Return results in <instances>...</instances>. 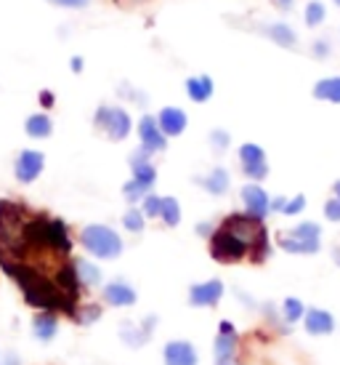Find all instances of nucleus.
Returning a JSON list of instances; mask_svg holds the SVG:
<instances>
[{"label": "nucleus", "instance_id": "28", "mask_svg": "<svg viewBox=\"0 0 340 365\" xmlns=\"http://www.w3.org/2000/svg\"><path fill=\"white\" fill-rule=\"evenodd\" d=\"M149 192H152L149 187H144V184L136 182V179L125 182V187H122V195H125V200H128V203H139V200H144Z\"/></svg>", "mask_w": 340, "mask_h": 365}, {"label": "nucleus", "instance_id": "11", "mask_svg": "<svg viewBox=\"0 0 340 365\" xmlns=\"http://www.w3.org/2000/svg\"><path fill=\"white\" fill-rule=\"evenodd\" d=\"M162 360L165 365H197L200 363V355H197V349L191 341H168L165 349H162Z\"/></svg>", "mask_w": 340, "mask_h": 365}, {"label": "nucleus", "instance_id": "3", "mask_svg": "<svg viewBox=\"0 0 340 365\" xmlns=\"http://www.w3.org/2000/svg\"><path fill=\"white\" fill-rule=\"evenodd\" d=\"M93 123H96V128L104 131L110 136L112 142H122V139H128L130 128H133V120H130L128 110H122V107H110V104H101L96 115H93Z\"/></svg>", "mask_w": 340, "mask_h": 365}, {"label": "nucleus", "instance_id": "37", "mask_svg": "<svg viewBox=\"0 0 340 365\" xmlns=\"http://www.w3.org/2000/svg\"><path fill=\"white\" fill-rule=\"evenodd\" d=\"M285 205H287V197H274L271 200V211H285Z\"/></svg>", "mask_w": 340, "mask_h": 365}, {"label": "nucleus", "instance_id": "2", "mask_svg": "<svg viewBox=\"0 0 340 365\" xmlns=\"http://www.w3.org/2000/svg\"><path fill=\"white\" fill-rule=\"evenodd\" d=\"M80 243L96 259H117L122 254V237L107 224H88L80 232Z\"/></svg>", "mask_w": 340, "mask_h": 365}, {"label": "nucleus", "instance_id": "19", "mask_svg": "<svg viewBox=\"0 0 340 365\" xmlns=\"http://www.w3.org/2000/svg\"><path fill=\"white\" fill-rule=\"evenodd\" d=\"M213 91H216V83H213L211 75H194L186 81V96L191 102L205 104L213 96Z\"/></svg>", "mask_w": 340, "mask_h": 365}, {"label": "nucleus", "instance_id": "38", "mask_svg": "<svg viewBox=\"0 0 340 365\" xmlns=\"http://www.w3.org/2000/svg\"><path fill=\"white\" fill-rule=\"evenodd\" d=\"M271 3H274L280 11H290L292 6H295V0H271Z\"/></svg>", "mask_w": 340, "mask_h": 365}, {"label": "nucleus", "instance_id": "36", "mask_svg": "<svg viewBox=\"0 0 340 365\" xmlns=\"http://www.w3.org/2000/svg\"><path fill=\"white\" fill-rule=\"evenodd\" d=\"M41 104L48 110V107H53V104H56V96H53L51 91H41Z\"/></svg>", "mask_w": 340, "mask_h": 365}, {"label": "nucleus", "instance_id": "29", "mask_svg": "<svg viewBox=\"0 0 340 365\" xmlns=\"http://www.w3.org/2000/svg\"><path fill=\"white\" fill-rule=\"evenodd\" d=\"M141 211L147 219H160V211H162V197L160 195L149 192L144 200H141Z\"/></svg>", "mask_w": 340, "mask_h": 365}, {"label": "nucleus", "instance_id": "1", "mask_svg": "<svg viewBox=\"0 0 340 365\" xmlns=\"http://www.w3.org/2000/svg\"><path fill=\"white\" fill-rule=\"evenodd\" d=\"M221 227H226L237 240L248 245V251H250V259L253 262H263L266 256H269V235L263 230V222L258 219H253L248 213H231L223 219Z\"/></svg>", "mask_w": 340, "mask_h": 365}, {"label": "nucleus", "instance_id": "14", "mask_svg": "<svg viewBox=\"0 0 340 365\" xmlns=\"http://www.w3.org/2000/svg\"><path fill=\"white\" fill-rule=\"evenodd\" d=\"M130 168H133V179L136 182H141L144 187H154V182H157V168L152 165L149 160V153L147 150H136V153L130 155Z\"/></svg>", "mask_w": 340, "mask_h": 365}, {"label": "nucleus", "instance_id": "5", "mask_svg": "<svg viewBox=\"0 0 340 365\" xmlns=\"http://www.w3.org/2000/svg\"><path fill=\"white\" fill-rule=\"evenodd\" d=\"M237 155H240L242 173H245L250 182H260V179L269 176V163H266V153H263L260 144H253V142L242 144Z\"/></svg>", "mask_w": 340, "mask_h": 365}, {"label": "nucleus", "instance_id": "10", "mask_svg": "<svg viewBox=\"0 0 340 365\" xmlns=\"http://www.w3.org/2000/svg\"><path fill=\"white\" fill-rule=\"evenodd\" d=\"M277 245H280L282 251H287V254L311 256V254H319L322 240H317V237H303V235H295L290 230V232H282L277 237Z\"/></svg>", "mask_w": 340, "mask_h": 365}, {"label": "nucleus", "instance_id": "31", "mask_svg": "<svg viewBox=\"0 0 340 365\" xmlns=\"http://www.w3.org/2000/svg\"><path fill=\"white\" fill-rule=\"evenodd\" d=\"M229 142H231V136L223 128H216V131H211V144H213V150L216 153H223L226 147H229Z\"/></svg>", "mask_w": 340, "mask_h": 365}, {"label": "nucleus", "instance_id": "33", "mask_svg": "<svg viewBox=\"0 0 340 365\" xmlns=\"http://www.w3.org/2000/svg\"><path fill=\"white\" fill-rule=\"evenodd\" d=\"M324 219L327 222H340V197H330L324 203Z\"/></svg>", "mask_w": 340, "mask_h": 365}, {"label": "nucleus", "instance_id": "32", "mask_svg": "<svg viewBox=\"0 0 340 365\" xmlns=\"http://www.w3.org/2000/svg\"><path fill=\"white\" fill-rule=\"evenodd\" d=\"M306 208V195H295V197H290L287 200V205H285V216H295V213H300Z\"/></svg>", "mask_w": 340, "mask_h": 365}, {"label": "nucleus", "instance_id": "16", "mask_svg": "<svg viewBox=\"0 0 340 365\" xmlns=\"http://www.w3.org/2000/svg\"><path fill=\"white\" fill-rule=\"evenodd\" d=\"M303 325L311 336H330L335 331V317L327 309H306L303 314Z\"/></svg>", "mask_w": 340, "mask_h": 365}, {"label": "nucleus", "instance_id": "7", "mask_svg": "<svg viewBox=\"0 0 340 365\" xmlns=\"http://www.w3.org/2000/svg\"><path fill=\"white\" fill-rule=\"evenodd\" d=\"M139 139H141V150H147L149 155L162 153L165 144H168V136L162 133L160 123L154 115H144L139 120Z\"/></svg>", "mask_w": 340, "mask_h": 365}, {"label": "nucleus", "instance_id": "8", "mask_svg": "<svg viewBox=\"0 0 340 365\" xmlns=\"http://www.w3.org/2000/svg\"><path fill=\"white\" fill-rule=\"evenodd\" d=\"M46 168V158L38 150H21L16 163H14V173L21 184H32Z\"/></svg>", "mask_w": 340, "mask_h": 365}, {"label": "nucleus", "instance_id": "43", "mask_svg": "<svg viewBox=\"0 0 340 365\" xmlns=\"http://www.w3.org/2000/svg\"><path fill=\"white\" fill-rule=\"evenodd\" d=\"M6 365H19V360H16V357H14V355H9V360H6Z\"/></svg>", "mask_w": 340, "mask_h": 365}, {"label": "nucleus", "instance_id": "15", "mask_svg": "<svg viewBox=\"0 0 340 365\" xmlns=\"http://www.w3.org/2000/svg\"><path fill=\"white\" fill-rule=\"evenodd\" d=\"M136 299H139V294L125 280H112L104 285V302L110 307H133Z\"/></svg>", "mask_w": 340, "mask_h": 365}, {"label": "nucleus", "instance_id": "41", "mask_svg": "<svg viewBox=\"0 0 340 365\" xmlns=\"http://www.w3.org/2000/svg\"><path fill=\"white\" fill-rule=\"evenodd\" d=\"M332 197H340V179L332 184Z\"/></svg>", "mask_w": 340, "mask_h": 365}, {"label": "nucleus", "instance_id": "26", "mask_svg": "<svg viewBox=\"0 0 340 365\" xmlns=\"http://www.w3.org/2000/svg\"><path fill=\"white\" fill-rule=\"evenodd\" d=\"M122 227L128 230V232H144V227H147V216H144V211L141 208H128L125 211V216H122Z\"/></svg>", "mask_w": 340, "mask_h": 365}, {"label": "nucleus", "instance_id": "40", "mask_svg": "<svg viewBox=\"0 0 340 365\" xmlns=\"http://www.w3.org/2000/svg\"><path fill=\"white\" fill-rule=\"evenodd\" d=\"M197 232L205 235V237H211V235H213V227H211V224H200V227H197Z\"/></svg>", "mask_w": 340, "mask_h": 365}, {"label": "nucleus", "instance_id": "4", "mask_svg": "<svg viewBox=\"0 0 340 365\" xmlns=\"http://www.w3.org/2000/svg\"><path fill=\"white\" fill-rule=\"evenodd\" d=\"M208 240H211V256L221 264H234V262H242L245 256H250L248 245L242 243V240H237L226 227L213 230V235Z\"/></svg>", "mask_w": 340, "mask_h": 365}, {"label": "nucleus", "instance_id": "6", "mask_svg": "<svg viewBox=\"0 0 340 365\" xmlns=\"http://www.w3.org/2000/svg\"><path fill=\"white\" fill-rule=\"evenodd\" d=\"M242 205H245V213L248 216H253V219H258V222H263L266 216H269L271 211V197L266 195V190L260 187L258 182H250L242 187Z\"/></svg>", "mask_w": 340, "mask_h": 365}, {"label": "nucleus", "instance_id": "17", "mask_svg": "<svg viewBox=\"0 0 340 365\" xmlns=\"http://www.w3.org/2000/svg\"><path fill=\"white\" fill-rule=\"evenodd\" d=\"M271 43H277L282 48H295L298 46V35L287 21H271V24H260L258 27Z\"/></svg>", "mask_w": 340, "mask_h": 365}, {"label": "nucleus", "instance_id": "12", "mask_svg": "<svg viewBox=\"0 0 340 365\" xmlns=\"http://www.w3.org/2000/svg\"><path fill=\"white\" fill-rule=\"evenodd\" d=\"M157 123H160V128L165 136H181V133L186 131V125H189V118H186V112L181 110V107H162L160 115H157Z\"/></svg>", "mask_w": 340, "mask_h": 365}, {"label": "nucleus", "instance_id": "30", "mask_svg": "<svg viewBox=\"0 0 340 365\" xmlns=\"http://www.w3.org/2000/svg\"><path fill=\"white\" fill-rule=\"evenodd\" d=\"M99 317H101V307H96V304L78 307V312H75V320L80 325H90L93 320H99Z\"/></svg>", "mask_w": 340, "mask_h": 365}, {"label": "nucleus", "instance_id": "39", "mask_svg": "<svg viewBox=\"0 0 340 365\" xmlns=\"http://www.w3.org/2000/svg\"><path fill=\"white\" fill-rule=\"evenodd\" d=\"M70 70H72V72H83V56H72Z\"/></svg>", "mask_w": 340, "mask_h": 365}, {"label": "nucleus", "instance_id": "25", "mask_svg": "<svg viewBox=\"0 0 340 365\" xmlns=\"http://www.w3.org/2000/svg\"><path fill=\"white\" fill-rule=\"evenodd\" d=\"M160 219L165 227H179L181 224V205L176 197H162V211Z\"/></svg>", "mask_w": 340, "mask_h": 365}, {"label": "nucleus", "instance_id": "18", "mask_svg": "<svg viewBox=\"0 0 340 365\" xmlns=\"http://www.w3.org/2000/svg\"><path fill=\"white\" fill-rule=\"evenodd\" d=\"M197 184H200L205 192H211V195H226V192H229L231 176H229V171H226V168H213L211 173L197 176Z\"/></svg>", "mask_w": 340, "mask_h": 365}, {"label": "nucleus", "instance_id": "23", "mask_svg": "<svg viewBox=\"0 0 340 365\" xmlns=\"http://www.w3.org/2000/svg\"><path fill=\"white\" fill-rule=\"evenodd\" d=\"M72 262H75V269H78V277H80L83 285L93 288V285L101 283V269L93 262H85V259H72Z\"/></svg>", "mask_w": 340, "mask_h": 365}, {"label": "nucleus", "instance_id": "22", "mask_svg": "<svg viewBox=\"0 0 340 365\" xmlns=\"http://www.w3.org/2000/svg\"><path fill=\"white\" fill-rule=\"evenodd\" d=\"M59 331V323H56V312H41L35 320H32V334L38 341H51Z\"/></svg>", "mask_w": 340, "mask_h": 365}, {"label": "nucleus", "instance_id": "35", "mask_svg": "<svg viewBox=\"0 0 340 365\" xmlns=\"http://www.w3.org/2000/svg\"><path fill=\"white\" fill-rule=\"evenodd\" d=\"M311 51H314V56H322V59H324V56H330V43L317 41L314 46H311Z\"/></svg>", "mask_w": 340, "mask_h": 365}, {"label": "nucleus", "instance_id": "44", "mask_svg": "<svg viewBox=\"0 0 340 365\" xmlns=\"http://www.w3.org/2000/svg\"><path fill=\"white\" fill-rule=\"evenodd\" d=\"M335 6H338V9H340V0H335Z\"/></svg>", "mask_w": 340, "mask_h": 365}, {"label": "nucleus", "instance_id": "9", "mask_svg": "<svg viewBox=\"0 0 340 365\" xmlns=\"http://www.w3.org/2000/svg\"><path fill=\"white\" fill-rule=\"evenodd\" d=\"M223 296V283L218 277L213 280H205V283H197L189 288V304L197 307V309H205V307H216Z\"/></svg>", "mask_w": 340, "mask_h": 365}, {"label": "nucleus", "instance_id": "27", "mask_svg": "<svg viewBox=\"0 0 340 365\" xmlns=\"http://www.w3.org/2000/svg\"><path fill=\"white\" fill-rule=\"evenodd\" d=\"M303 314H306L303 302L295 299V296H287V299H285V304H282V317H285L287 323H298Z\"/></svg>", "mask_w": 340, "mask_h": 365}, {"label": "nucleus", "instance_id": "21", "mask_svg": "<svg viewBox=\"0 0 340 365\" xmlns=\"http://www.w3.org/2000/svg\"><path fill=\"white\" fill-rule=\"evenodd\" d=\"M24 131L32 139H48L51 133H53V120H51L46 112H35V115H30L24 120Z\"/></svg>", "mask_w": 340, "mask_h": 365}, {"label": "nucleus", "instance_id": "13", "mask_svg": "<svg viewBox=\"0 0 340 365\" xmlns=\"http://www.w3.org/2000/svg\"><path fill=\"white\" fill-rule=\"evenodd\" d=\"M237 344H240V336H237V331H234V325L229 323V320H223L218 328V336H216V363L218 360H231L234 357V352H237Z\"/></svg>", "mask_w": 340, "mask_h": 365}, {"label": "nucleus", "instance_id": "24", "mask_svg": "<svg viewBox=\"0 0 340 365\" xmlns=\"http://www.w3.org/2000/svg\"><path fill=\"white\" fill-rule=\"evenodd\" d=\"M324 19H327V6L319 3V0H309L306 9H303V21H306V27H319Z\"/></svg>", "mask_w": 340, "mask_h": 365}, {"label": "nucleus", "instance_id": "34", "mask_svg": "<svg viewBox=\"0 0 340 365\" xmlns=\"http://www.w3.org/2000/svg\"><path fill=\"white\" fill-rule=\"evenodd\" d=\"M53 6H61V9H85L90 0H48Z\"/></svg>", "mask_w": 340, "mask_h": 365}, {"label": "nucleus", "instance_id": "42", "mask_svg": "<svg viewBox=\"0 0 340 365\" xmlns=\"http://www.w3.org/2000/svg\"><path fill=\"white\" fill-rule=\"evenodd\" d=\"M216 365H240V363H237V360L231 357V360H218V363H216Z\"/></svg>", "mask_w": 340, "mask_h": 365}, {"label": "nucleus", "instance_id": "20", "mask_svg": "<svg viewBox=\"0 0 340 365\" xmlns=\"http://www.w3.org/2000/svg\"><path fill=\"white\" fill-rule=\"evenodd\" d=\"M314 99L319 102H330V104H340V75H332V78H322L314 86Z\"/></svg>", "mask_w": 340, "mask_h": 365}]
</instances>
